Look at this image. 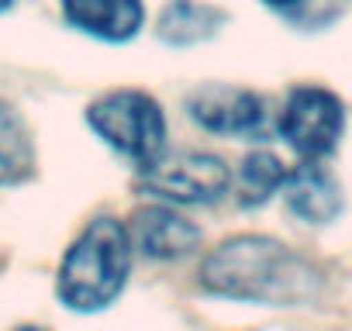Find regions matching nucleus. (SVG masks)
<instances>
[{
  "instance_id": "f257e3e1",
  "label": "nucleus",
  "mask_w": 352,
  "mask_h": 331,
  "mask_svg": "<svg viewBox=\"0 0 352 331\" xmlns=\"http://www.w3.org/2000/svg\"><path fill=\"white\" fill-rule=\"evenodd\" d=\"M204 290L252 304H300L318 293V269L273 238L245 235L218 245L201 266Z\"/></svg>"
},
{
  "instance_id": "f03ea898",
  "label": "nucleus",
  "mask_w": 352,
  "mask_h": 331,
  "mask_svg": "<svg viewBox=\"0 0 352 331\" xmlns=\"http://www.w3.org/2000/svg\"><path fill=\"white\" fill-rule=\"evenodd\" d=\"M131 266V235L114 218H97L87 231L69 245L59 269V300L73 310H100L107 307Z\"/></svg>"
},
{
  "instance_id": "7ed1b4c3",
  "label": "nucleus",
  "mask_w": 352,
  "mask_h": 331,
  "mask_svg": "<svg viewBox=\"0 0 352 331\" xmlns=\"http://www.w3.org/2000/svg\"><path fill=\"white\" fill-rule=\"evenodd\" d=\"M87 121L107 145H114L121 155L135 159L138 170L162 155L166 121H162L159 104L148 93L114 90L87 111Z\"/></svg>"
},
{
  "instance_id": "20e7f679",
  "label": "nucleus",
  "mask_w": 352,
  "mask_h": 331,
  "mask_svg": "<svg viewBox=\"0 0 352 331\" xmlns=\"http://www.w3.org/2000/svg\"><path fill=\"white\" fill-rule=\"evenodd\" d=\"M228 166L208 152H173L142 166L138 190L173 204H214L228 190Z\"/></svg>"
},
{
  "instance_id": "39448f33",
  "label": "nucleus",
  "mask_w": 352,
  "mask_h": 331,
  "mask_svg": "<svg viewBox=\"0 0 352 331\" xmlns=\"http://www.w3.org/2000/svg\"><path fill=\"white\" fill-rule=\"evenodd\" d=\"M342 100L321 87H300L290 93L280 114V135L300 159H324L342 138Z\"/></svg>"
},
{
  "instance_id": "423d86ee",
  "label": "nucleus",
  "mask_w": 352,
  "mask_h": 331,
  "mask_svg": "<svg viewBox=\"0 0 352 331\" xmlns=\"http://www.w3.org/2000/svg\"><path fill=\"white\" fill-rule=\"evenodd\" d=\"M190 117L218 135H256L266 121V104L249 90L208 87L190 97Z\"/></svg>"
},
{
  "instance_id": "0eeeda50",
  "label": "nucleus",
  "mask_w": 352,
  "mask_h": 331,
  "mask_svg": "<svg viewBox=\"0 0 352 331\" xmlns=\"http://www.w3.org/2000/svg\"><path fill=\"white\" fill-rule=\"evenodd\" d=\"M128 235L152 259H180L201 238V231L187 218H180V214L169 211V207H142L135 214Z\"/></svg>"
},
{
  "instance_id": "6e6552de",
  "label": "nucleus",
  "mask_w": 352,
  "mask_h": 331,
  "mask_svg": "<svg viewBox=\"0 0 352 331\" xmlns=\"http://www.w3.org/2000/svg\"><path fill=\"white\" fill-rule=\"evenodd\" d=\"M283 190H287L290 211L297 218L311 221V225H324V221H331L342 211L338 183H335V176L324 170V166H318V159H307L304 166H297L294 173H287Z\"/></svg>"
},
{
  "instance_id": "1a4fd4ad",
  "label": "nucleus",
  "mask_w": 352,
  "mask_h": 331,
  "mask_svg": "<svg viewBox=\"0 0 352 331\" xmlns=\"http://www.w3.org/2000/svg\"><path fill=\"white\" fill-rule=\"evenodd\" d=\"M66 21L104 42H128L142 25V0H63Z\"/></svg>"
},
{
  "instance_id": "9d476101",
  "label": "nucleus",
  "mask_w": 352,
  "mask_h": 331,
  "mask_svg": "<svg viewBox=\"0 0 352 331\" xmlns=\"http://www.w3.org/2000/svg\"><path fill=\"white\" fill-rule=\"evenodd\" d=\"M221 25V11L197 4V0H176L159 18V38L169 45H194Z\"/></svg>"
},
{
  "instance_id": "9b49d317",
  "label": "nucleus",
  "mask_w": 352,
  "mask_h": 331,
  "mask_svg": "<svg viewBox=\"0 0 352 331\" xmlns=\"http://www.w3.org/2000/svg\"><path fill=\"white\" fill-rule=\"evenodd\" d=\"M32 138L21 124V117L8 107L0 104V187L8 183H18L32 173Z\"/></svg>"
},
{
  "instance_id": "f8f14e48",
  "label": "nucleus",
  "mask_w": 352,
  "mask_h": 331,
  "mask_svg": "<svg viewBox=\"0 0 352 331\" xmlns=\"http://www.w3.org/2000/svg\"><path fill=\"white\" fill-rule=\"evenodd\" d=\"M287 180V170L280 166L276 155L270 152H252L242 162V176H239V204L242 207H259L266 204Z\"/></svg>"
},
{
  "instance_id": "ddd939ff",
  "label": "nucleus",
  "mask_w": 352,
  "mask_h": 331,
  "mask_svg": "<svg viewBox=\"0 0 352 331\" xmlns=\"http://www.w3.org/2000/svg\"><path fill=\"white\" fill-rule=\"evenodd\" d=\"M270 8H294V4H300V0H266Z\"/></svg>"
},
{
  "instance_id": "4468645a",
  "label": "nucleus",
  "mask_w": 352,
  "mask_h": 331,
  "mask_svg": "<svg viewBox=\"0 0 352 331\" xmlns=\"http://www.w3.org/2000/svg\"><path fill=\"white\" fill-rule=\"evenodd\" d=\"M11 8V0H0V11H8Z\"/></svg>"
}]
</instances>
